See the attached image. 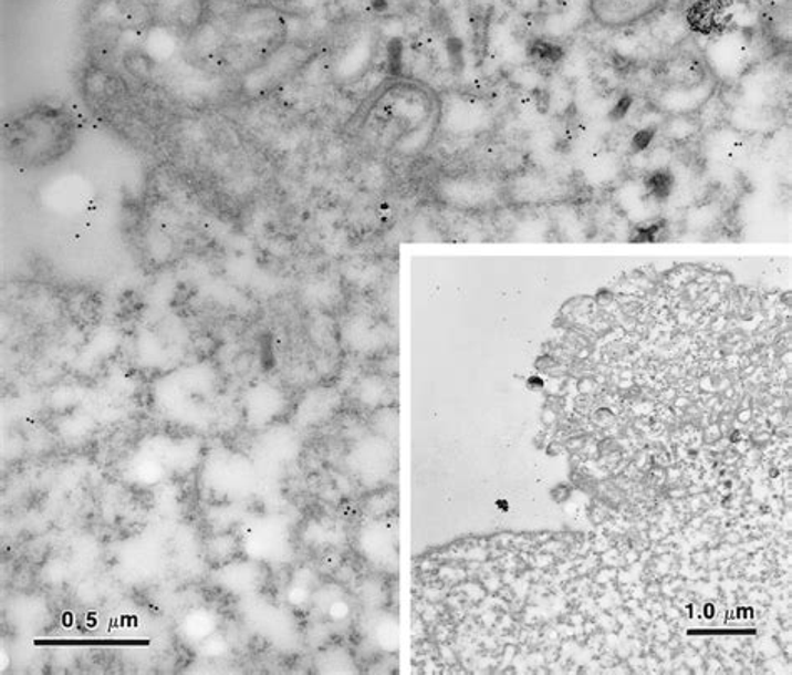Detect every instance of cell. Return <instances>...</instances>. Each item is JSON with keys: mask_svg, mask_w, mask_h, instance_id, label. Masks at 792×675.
Here are the masks:
<instances>
[{"mask_svg": "<svg viewBox=\"0 0 792 675\" xmlns=\"http://www.w3.org/2000/svg\"><path fill=\"white\" fill-rule=\"evenodd\" d=\"M219 575L226 590L235 594H250L261 582V565L254 560H231L219 565Z\"/></svg>", "mask_w": 792, "mask_h": 675, "instance_id": "cell-9", "label": "cell"}, {"mask_svg": "<svg viewBox=\"0 0 792 675\" xmlns=\"http://www.w3.org/2000/svg\"><path fill=\"white\" fill-rule=\"evenodd\" d=\"M288 398L283 390L270 383H258L248 390L244 398L248 424L267 427L286 412Z\"/></svg>", "mask_w": 792, "mask_h": 675, "instance_id": "cell-5", "label": "cell"}, {"mask_svg": "<svg viewBox=\"0 0 792 675\" xmlns=\"http://www.w3.org/2000/svg\"><path fill=\"white\" fill-rule=\"evenodd\" d=\"M729 126L738 129L744 136L752 134H768L778 129L784 121L781 107L728 106L726 114Z\"/></svg>", "mask_w": 792, "mask_h": 675, "instance_id": "cell-6", "label": "cell"}, {"mask_svg": "<svg viewBox=\"0 0 792 675\" xmlns=\"http://www.w3.org/2000/svg\"><path fill=\"white\" fill-rule=\"evenodd\" d=\"M355 388L362 405L368 406V408H383V403H385L383 399H385L388 388H386L382 376H366L356 383Z\"/></svg>", "mask_w": 792, "mask_h": 675, "instance_id": "cell-12", "label": "cell"}, {"mask_svg": "<svg viewBox=\"0 0 792 675\" xmlns=\"http://www.w3.org/2000/svg\"><path fill=\"white\" fill-rule=\"evenodd\" d=\"M615 201L628 218L644 219L646 215H650V209H653V202L650 201H654V199L650 198L647 186L631 181L618 188Z\"/></svg>", "mask_w": 792, "mask_h": 675, "instance_id": "cell-10", "label": "cell"}, {"mask_svg": "<svg viewBox=\"0 0 792 675\" xmlns=\"http://www.w3.org/2000/svg\"><path fill=\"white\" fill-rule=\"evenodd\" d=\"M719 82L712 75L696 82V84H686V86H667V84H657L653 90V104L657 110L669 114H690L699 113L704 104L710 97L718 94Z\"/></svg>", "mask_w": 792, "mask_h": 675, "instance_id": "cell-3", "label": "cell"}, {"mask_svg": "<svg viewBox=\"0 0 792 675\" xmlns=\"http://www.w3.org/2000/svg\"><path fill=\"white\" fill-rule=\"evenodd\" d=\"M764 4H768L769 8H781V6H784L785 0H762Z\"/></svg>", "mask_w": 792, "mask_h": 675, "instance_id": "cell-15", "label": "cell"}, {"mask_svg": "<svg viewBox=\"0 0 792 675\" xmlns=\"http://www.w3.org/2000/svg\"><path fill=\"white\" fill-rule=\"evenodd\" d=\"M335 406V398H333L332 392H322V390H311L304 395V399H301V412H298V418L303 422H310V424H319L325 418V413L332 412Z\"/></svg>", "mask_w": 792, "mask_h": 675, "instance_id": "cell-11", "label": "cell"}, {"mask_svg": "<svg viewBox=\"0 0 792 675\" xmlns=\"http://www.w3.org/2000/svg\"><path fill=\"white\" fill-rule=\"evenodd\" d=\"M700 129L699 121L694 117V114L686 116V114H673L664 124V134L667 139L670 141H684L687 137H692L697 131Z\"/></svg>", "mask_w": 792, "mask_h": 675, "instance_id": "cell-13", "label": "cell"}, {"mask_svg": "<svg viewBox=\"0 0 792 675\" xmlns=\"http://www.w3.org/2000/svg\"><path fill=\"white\" fill-rule=\"evenodd\" d=\"M704 64L721 84H736L752 65L762 62L759 39L746 28H725L704 45Z\"/></svg>", "mask_w": 792, "mask_h": 675, "instance_id": "cell-1", "label": "cell"}, {"mask_svg": "<svg viewBox=\"0 0 792 675\" xmlns=\"http://www.w3.org/2000/svg\"><path fill=\"white\" fill-rule=\"evenodd\" d=\"M682 0H663V6H677L680 4Z\"/></svg>", "mask_w": 792, "mask_h": 675, "instance_id": "cell-16", "label": "cell"}, {"mask_svg": "<svg viewBox=\"0 0 792 675\" xmlns=\"http://www.w3.org/2000/svg\"><path fill=\"white\" fill-rule=\"evenodd\" d=\"M744 134L739 133L734 127L729 124L726 126L718 124V126L710 127L704 136L702 154L715 163H731L738 156L739 150L744 147Z\"/></svg>", "mask_w": 792, "mask_h": 675, "instance_id": "cell-7", "label": "cell"}, {"mask_svg": "<svg viewBox=\"0 0 792 675\" xmlns=\"http://www.w3.org/2000/svg\"><path fill=\"white\" fill-rule=\"evenodd\" d=\"M320 668H326L325 672H348L346 668L355 667L352 654L345 647H329L320 654Z\"/></svg>", "mask_w": 792, "mask_h": 675, "instance_id": "cell-14", "label": "cell"}, {"mask_svg": "<svg viewBox=\"0 0 792 675\" xmlns=\"http://www.w3.org/2000/svg\"><path fill=\"white\" fill-rule=\"evenodd\" d=\"M441 191L448 202L460 206L487 205L496 195V188L489 181L477 178H454L441 185Z\"/></svg>", "mask_w": 792, "mask_h": 675, "instance_id": "cell-8", "label": "cell"}, {"mask_svg": "<svg viewBox=\"0 0 792 675\" xmlns=\"http://www.w3.org/2000/svg\"><path fill=\"white\" fill-rule=\"evenodd\" d=\"M739 106L781 107L784 77L774 65L764 61L752 65L734 84ZM728 104V106H734Z\"/></svg>", "mask_w": 792, "mask_h": 675, "instance_id": "cell-2", "label": "cell"}, {"mask_svg": "<svg viewBox=\"0 0 792 675\" xmlns=\"http://www.w3.org/2000/svg\"><path fill=\"white\" fill-rule=\"evenodd\" d=\"M588 8L598 24L621 31L647 21L663 8V0H588Z\"/></svg>", "mask_w": 792, "mask_h": 675, "instance_id": "cell-4", "label": "cell"}]
</instances>
